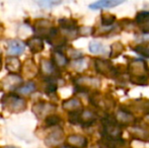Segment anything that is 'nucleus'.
<instances>
[{
  "mask_svg": "<svg viewBox=\"0 0 149 148\" xmlns=\"http://www.w3.org/2000/svg\"><path fill=\"white\" fill-rule=\"evenodd\" d=\"M97 121V115L91 110H82L79 114V124L82 127H89L95 124Z\"/></svg>",
  "mask_w": 149,
  "mask_h": 148,
  "instance_id": "9d476101",
  "label": "nucleus"
},
{
  "mask_svg": "<svg viewBox=\"0 0 149 148\" xmlns=\"http://www.w3.org/2000/svg\"><path fill=\"white\" fill-rule=\"evenodd\" d=\"M2 148H19V147H16V146H6V147H2Z\"/></svg>",
  "mask_w": 149,
  "mask_h": 148,
  "instance_id": "72a5a7b5",
  "label": "nucleus"
},
{
  "mask_svg": "<svg viewBox=\"0 0 149 148\" xmlns=\"http://www.w3.org/2000/svg\"><path fill=\"white\" fill-rule=\"evenodd\" d=\"M52 56H53V63L55 64L56 67H65V66L68 64V59H67V57L64 55V54L62 53V52L60 51H54L53 54H52Z\"/></svg>",
  "mask_w": 149,
  "mask_h": 148,
  "instance_id": "5701e85b",
  "label": "nucleus"
},
{
  "mask_svg": "<svg viewBox=\"0 0 149 148\" xmlns=\"http://www.w3.org/2000/svg\"><path fill=\"white\" fill-rule=\"evenodd\" d=\"M59 24L62 28V32H74L78 31L77 22L72 18H62L59 20Z\"/></svg>",
  "mask_w": 149,
  "mask_h": 148,
  "instance_id": "4be33fe9",
  "label": "nucleus"
},
{
  "mask_svg": "<svg viewBox=\"0 0 149 148\" xmlns=\"http://www.w3.org/2000/svg\"><path fill=\"white\" fill-rule=\"evenodd\" d=\"M127 71L130 74V81L136 85H146L149 79V68L141 59H133L128 65Z\"/></svg>",
  "mask_w": 149,
  "mask_h": 148,
  "instance_id": "f257e3e1",
  "label": "nucleus"
},
{
  "mask_svg": "<svg viewBox=\"0 0 149 148\" xmlns=\"http://www.w3.org/2000/svg\"><path fill=\"white\" fill-rule=\"evenodd\" d=\"M1 105L4 110L12 114H18L26 109V101L13 93H6L2 97Z\"/></svg>",
  "mask_w": 149,
  "mask_h": 148,
  "instance_id": "f03ea898",
  "label": "nucleus"
},
{
  "mask_svg": "<svg viewBox=\"0 0 149 148\" xmlns=\"http://www.w3.org/2000/svg\"><path fill=\"white\" fill-rule=\"evenodd\" d=\"M132 138L144 142H149V129L144 127H133L130 131Z\"/></svg>",
  "mask_w": 149,
  "mask_h": 148,
  "instance_id": "a211bd4d",
  "label": "nucleus"
},
{
  "mask_svg": "<svg viewBox=\"0 0 149 148\" xmlns=\"http://www.w3.org/2000/svg\"><path fill=\"white\" fill-rule=\"evenodd\" d=\"M116 22V16L114 14L111 13H102V17H100V22H102V26H113V24Z\"/></svg>",
  "mask_w": 149,
  "mask_h": 148,
  "instance_id": "bb28decb",
  "label": "nucleus"
},
{
  "mask_svg": "<svg viewBox=\"0 0 149 148\" xmlns=\"http://www.w3.org/2000/svg\"><path fill=\"white\" fill-rule=\"evenodd\" d=\"M122 3H123V1H119V0H100V1L91 3L89 5V8L92 10L102 9V8H112Z\"/></svg>",
  "mask_w": 149,
  "mask_h": 148,
  "instance_id": "aec40b11",
  "label": "nucleus"
},
{
  "mask_svg": "<svg viewBox=\"0 0 149 148\" xmlns=\"http://www.w3.org/2000/svg\"><path fill=\"white\" fill-rule=\"evenodd\" d=\"M94 67L96 72L106 77H116V73H118V70L114 66V64L107 59H102V58L94 59Z\"/></svg>",
  "mask_w": 149,
  "mask_h": 148,
  "instance_id": "20e7f679",
  "label": "nucleus"
},
{
  "mask_svg": "<svg viewBox=\"0 0 149 148\" xmlns=\"http://www.w3.org/2000/svg\"><path fill=\"white\" fill-rule=\"evenodd\" d=\"M135 105L132 106L134 110L136 111H142L144 115H149V101L146 99H137L134 101Z\"/></svg>",
  "mask_w": 149,
  "mask_h": 148,
  "instance_id": "b1692460",
  "label": "nucleus"
},
{
  "mask_svg": "<svg viewBox=\"0 0 149 148\" xmlns=\"http://www.w3.org/2000/svg\"><path fill=\"white\" fill-rule=\"evenodd\" d=\"M36 90H37V86L33 81H29L26 84L22 85L17 89L18 92L22 93V94H31V93L35 92Z\"/></svg>",
  "mask_w": 149,
  "mask_h": 148,
  "instance_id": "cd10ccee",
  "label": "nucleus"
},
{
  "mask_svg": "<svg viewBox=\"0 0 149 148\" xmlns=\"http://www.w3.org/2000/svg\"><path fill=\"white\" fill-rule=\"evenodd\" d=\"M0 90H1V88H0Z\"/></svg>",
  "mask_w": 149,
  "mask_h": 148,
  "instance_id": "4c0bfd02",
  "label": "nucleus"
},
{
  "mask_svg": "<svg viewBox=\"0 0 149 148\" xmlns=\"http://www.w3.org/2000/svg\"><path fill=\"white\" fill-rule=\"evenodd\" d=\"M40 72L45 76V78L55 77V72H56L55 64L51 60L43 58V59H41V62H40Z\"/></svg>",
  "mask_w": 149,
  "mask_h": 148,
  "instance_id": "ddd939ff",
  "label": "nucleus"
},
{
  "mask_svg": "<svg viewBox=\"0 0 149 148\" xmlns=\"http://www.w3.org/2000/svg\"><path fill=\"white\" fill-rule=\"evenodd\" d=\"M58 148H72L70 146H61V147H58Z\"/></svg>",
  "mask_w": 149,
  "mask_h": 148,
  "instance_id": "f704fd0d",
  "label": "nucleus"
},
{
  "mask_svg": "<svg viewBox=\"0 0 149 148\" xmlns=\"http://www.w3.org/2000/svg\"><path fill=\"white\" fill-rule=\"evenodd\" d=\"M62 108L63 110L69 112V113H73V112H79L82 111V103L79 99L77 97H71V99H65L62 103Z\"/></svg>",
  "mask_w": 149,
  "mask_h": 148,
  "instance_id": "2eb2a0df",
  "label": "nucleus"
},
{
  "mask_svg": "<svg viewBox=\"0 0 149 148\" xmlns=\"http://www.w3.org/2000/svg\"><path fill=\"white\" fill-rule=\"evenodd\" d=\"M56 108H57L56 105L42 101L33 105V112L38 118H44V117L47 118L48 116L54 114V112L56 111Z\"/></svg>",
  "mask_w": 149,
  "mask_h": 148,
  "instance_id": "423d86ee",
  "label": "nucleus"
},
{
  "mask_svg": "<svg viewBox=\"0 0 149 148\" xmlns=\"http://www.w3.org/2000/svg\"><path fill=\"white\" fill-rule=\"evenodd\" d=\"M87 138L80 134H72L67 137V144L72 148H85L87 146Z\"/></svg>",
  "mask_w": 149,
  "mask_h": 148,
  "instance_id": "4468645a",
  "label": "nucleus"
},
{
  "mask_svg": "<svg viewBox=\"0 0 149 148\" xmlns=\"http://www.w3.org/2000/svg\"><path fill=\"white\" fill-rule=\"evenodd\" d=\"M89 51L92 54H104L107 52V48L104 46V44L100 43V42L92 41L89 43Z\"/></svg>",
  "mask_w": 149,
  "mask_h": 148,
  "instance_id": "393cba45",
  "label": "nucleus"
},
{
  "mask_svg": "<svg viewBox=\"0 0 149 148\" xmlns=\"http://www.w3.org/2000/svg\"><path fill=\"white\" fill-rule=\"evenodd\" d=\"M5 68L12 74L22 72V64L17 57H7L5 60Z\"/></svg>",
  "mask_w": 149,
  "mask_h": 148,
  "instance_id": "f3484780",
  "label": "nucleus"
},
{
  "mask_svg": "<svg viewBox=\"0 0 149 148\" xmlns=\"http://www.w3.org/2000/svg\"><path fill=\"white\" fill-rule=\"evenodd\" d=\"M74 84L76 91L79 92H88L92 89H97L100 87L102 82L98 78L91 76H77L74 79Z\"/></svg>",
  "mask_w": 149,
  "mask_h": 148,
  "instance_id": "7ed1b4c3",
  "label": "nucleus"
},
{
  "mask_svg": "<svg viewBox=\"0 0 149 148\" xmlns=\"http://www.w3.org/2000/svg\"><path fill=\"white\" fill-rule=\"evenodd\" d=\"M1 65H2L1 64V58H0V70H1Z\"/></svg>",
  "mask_w": 149,
  "mask_h": 148,
  "instance_id": "c9c22d12",
  "label": "nucleus"
},
{
  "mask_svg": "<svg viewBox=\"0 0 149 148\" xmlns=\"http://www.w3.org/2000/svg\"><path fill=\"white\" fill-rule=\"evenodd\" d=\"M0 55H1V50H0Z\"/></svg>",
  "mask_w": 149,
  "mask_h": 148,
  "instance_id": "e433bc0d",
  "label": "nucleus"
},
{
  "mask_svg": "<svg viewBox=\"0 0 149 148\" xmlns=\"http://www.w3.org/2000/svg\"><path fill=\"white\" fill-rule=\"evenodd\" d=\"M61 122H62V118H61V116H59V115H57V114H52L45 119V124L47 127L57 126Z\"/></svg>",
  "mask_w": 149,
  "mask_h": 148,
  "instance_id": "c85d7f7f",
  "label": "nucleus"
},
{
  "mask_svg": "<svg viewBox=\"0 0 149 148\" xmlns=\"http://www.w3.org/2000/svg\"><path fill=\"white\" fill-rule=\"evenodd\" d=\"M133 51L135 52V53H137L138 55L149 59V46L138 45V46H136V47H134Z\"/></svg>",
  "mask_w": 149,
  "mask_h": 148,
  "instance_id": "c756f323",
  "label": "nucleus"
},
{
  "mask_svg": "<svg viewBox=\"0 0 149 148\" xmlns=\"http://www.w3.org/2000/svg\"><path fill=\"white\" fill-rule=\"evenodd\" d=\"M125 48H124V45L120 42H116L114 43L112 46H111V53H110V57L111 58H117L118 56L121 55L124 52Z\"/></svg>",
  "mask_w": 149,
  "mask_h": 148,
  "instance_id": "a878e982",
  "label": "nucleus"
},
{
  "mask_svg": "<svg viewBox=\"0 0 149 148\" xmlns=\"http://www.w3.org/2000/svg\"><path fill=\"white\" fill-rule=\"evenodd\" d=\"M43 38H45L47 40V42L50 45L54 46L56 48H60L62 46H64L67 42V39L63 36V34L61 32H59V30L56 28H51L48 33L45 35Z\"/></svg>",
  "mask_w": 149,
  "mask_h": 148,
  "instance_id": "39448f33",
  "label": "nucleus"
},
{
  "mask_svg": "<svg viewBox=\"0 0 149 148\" xmlns=\"http://www.w3.org/2000/svg\"><path fill=\"white\" fill-rule=\"evenodd\" d=\"M63 140H64V132H63L62 129L59 128L48 135L45 140V143L49 147H54L61 144L63 142Z\"/></svg>",
  "mask_w": 149,
  "mask_h": 148,
  "instance_id": "f8f14e48",
  "label": "nucleus"
},
{
  "mask_svg": "<svg viewBox=\"0 0 149 148\" xmlns=\"http://www.w3.org/2000/svg\"><path fill=\"white\" fill-rule=\"evenodd\" d=\"M1 83L4 88L9 89V90H14V89H18L20 85L22 84V78L17 74L9 73L2 79Z\"/></svg>",
  "mask_w": 149,
  "mask_h": 148,
  "instance_id": "0eeeda50",
  "label": "nucleus"
},
{
  "mask_svg": "<svg viewBox=\"0 0 149 148\" xmlns=\"http://www.w3.org/2000/svg\"><path fill=\"white\" fill-rule=\"evenodd\" d=\"M98 144L102 148H122L125 144V141L123 139H113L102 137L98 141Z\"/></svg>",
  "mask_w": 149,
  "mask_h": 148,
  "instance_id": "6ab92c4d",
  "label": "nucleus"
},
{
  "mask_svg": "<svg viewBox=\"0 0 149 148\" xmlns=\"http://www.w3.org/2000/svg\"><path fill=\"white\" fill-rule=\"evenodd\" d=\"M136 24L143 34L149 35V11H141L136 16Z\"/></svg>",
  "mask_w": 149,
  "mask_h": 148,
  "instance_id": "dca6fc26",
  "label": "nucleus"
},
{
  "mask_svg": "<svg viewBox=\"0 0 149 148\" xmlns=\"http://www.w3.org/2000/svg\"><path fill=\"white\" fill-rule=\"evenodd\" d=\"M28 46L33 54L40 53V52L43 51L44 48H45L43 40L40 37H33V38H31V39H29Z\"/></svg>",
  "mask_w": 149,
  "mask_h": 148,
  "instance_id": "412c9836",
  "label": "nucleus"
},
{
  "mask_svg": "<svg viewBox=\"0 0 149 148\" xmlns=\"http://www.w3.org/2000/svg\"><path fill=\"white\" fill-rule=\"evenodd\" d=\"M115 118H116L117 122L120 126H129L133 122H135V117L132 113L126 111L123 108L119 109L115 114Z\"/></svg>",
  "mask_w": 149,
  "mask_h": 148,
  "instance_id": "6e6552de",
  "label": "nucleus"
},
{
  "mask_svg": "<svg viewBox=\"0 0 149 148\" xmlns=\"http://www.w3.org/2000/svg\"><path fill=\"white\" fill-rule=\"evenodd\" d=\"M6 51L12 57L22 55L24 52V44L19 40H8L6 43Z\"/></svg>",
  "mask_w": 149,
  "mask_h": 148,
  "instance_id": "1a4fd4ad",
  "label": "nucleus"
},
{
  "mask_svg": "<svg viewBox=\"0 0 149 148\" xmlns=\"http://www.w3.org/2000/svg\"><path fill=\"white\" fill-rule=\"evenodd\" d=\"M67 55H68V57L72 58V59H75V60H80L83 58L82 53H81L80 51H77V50L73 49V48L68 49V51H67Z\"/></svg>",
  "mask_w": 149,
  "mask_h": 148,
  "instance_id": "7c9ffc66",
  "label": "nucleus"
},
{
  "mask_svg": "<svg viewBox=\"0 0 149 148\" xmlns=\"http://www.w3.org/2000/svg\"><path fill=\"white\" fill-rule=\"evenodd\" d=\"M39 5H41L42 7H51V6L57 5V4H60V1H38L37 2Z\"/></svg>",
  "mask_w": 149,
  "mask_h": 148,
  "instance_id": "473e14b6",
  "label": "nucleus"
},
{
  "mask_svg": "<svg viewBox=\"0 0 149 148\" xmlns=\"http://www.w3.org/2000/svg\"><path fill=\"white\" fill-rule=\"evenodd\" d=\"M92 32H93V28L90 26H82V28H78V33L81 36H88V35L92 34Z\"/></svg>",
  "mask_w": 149,
  "mask_h": 148,
  "instance_id": "2f4dec72",
  "label": "nucleus"
},
{
  "mask_svg": "<svg viewBox=\"0 0 149 148\" xmlns=\"http://www.w3.org/2000/svg\"><path fill=\"white\" fill-rule=\"evenodd\" d=\"M39 71L40 68L38 67V65L33 59H26L22 64V72L24 76L26 77V78H33V77L37 76Z\"/></svg>",
  "mask_w": 149,
  "mask_h": 148,
  "instance_id": "9b49d317",
  "label": "nucleus"
}]
</instances>
